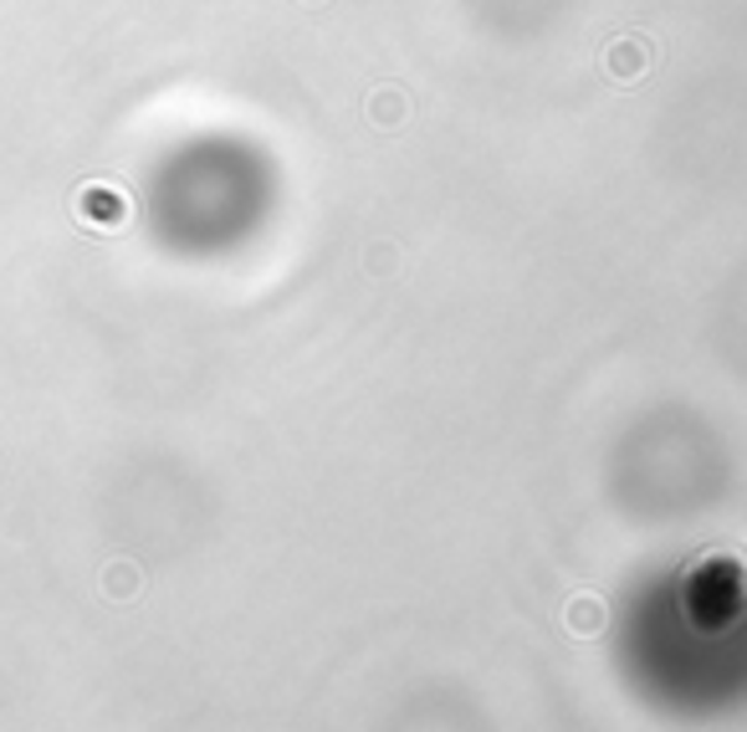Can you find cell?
Instances as JSON below:
<instances>
[{"mask_svg": "<svg viewBox=\"0 0 747 732\" xmlns=\"http://www.w3.org/2000/svg\"><path fill=\"white\" fill-rule=\"evenodd\" d=\"M568 630H573V635H599V630H604V605L579 595L573 605H568Z\"/></svg>", "mask_w": 747, "mask_h": 732, "instance_id": "cell-1", "label": "cell"}, {"mask_svg": "<svg viewBox=\"0 0 747 732\" xmlns=\"http://www.w3.org/2000/svg\"><path fill=\"white\" fill-rule=\"evenodd\" d=\"M610 73L625 82V77L645 73V42H614L610 46Z\"/></svg>", "mask_w": 747, "mask_h": 732, "instance_id": "cell-2", "label": "cell"}]
</instances>
